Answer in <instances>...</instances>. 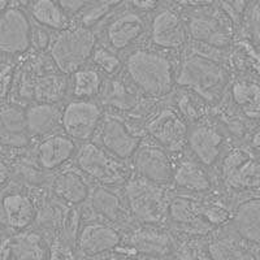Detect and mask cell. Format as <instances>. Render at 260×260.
Returning a JSON list of instances; mask_svg holds the SVG:
<instances>
[{
    "label": "cell",
    "instance_id": "cell-1",
    "mask_svg": "<svg viewBox=\"0 0 260 260\" xmlns=\"http://www.w3.org/2000/svg\"><path fill=\"white\" fill-rule=\"evenodd\" d=\"M126 72L139 90L152 96L171 91L175 81L173 67L168 57L148 48L130 53L126 60Z\"/></svg>",
    "mask_w": 260,
    "mask_h": 260
},
{
    "label": "cell",
    "instance_id": "cell-2",
    "mask_svg": "<svg viewBox=\"0 0 260 260\" xmlns=\"http://www.w3.org/2000/svg\"><path fill=\"white\" fill-rule=\"evenodd\" d=\"M96 38L90 27H69L52 39L50 55L53 64L61 73H74L92 57Z\"/></svg>",
    "mask_w": 260,
    "mask_h": 260
},
{
    "label": "cell",
    "instance_id": "cell-3",
    "mask_svg": "<svg viewBox=\"0 0 260 260\" xmlns=\"http://www.w3.org/2000/svg\"><path fill=\"white\" fill-rule=\"evenodd\" d=\"M111 152L98 143H83L76 156L78 168L103 185H122L127 181V169Z\"/></svg>",
    "mask_w": 260,
    "mask_h": 260
},
{
    "label": "cell",
    "instance_id": "cell-4",
    "mask_svg": "<svg viewBox=\"0 0 260 260\" xmlns=\"http://www.w3.org/2000/svg\"><path fill=\"white\" fill-rule=\"evenodd\" d=\"M225 78V71L216 60L195 53L186 57L182 64L177 82L211 99L222 89Z\"/></svg>",
    "mask_w": 260,
    "mask_h": 260
},
{
    "label": "cell",
    "instance_id": "cell-5",
    "mask_svg": "<svg viewBox=\"0 0 260 260\" xmlns=\"http://www.w3.org/2000/svg\"><path fill=\"white\" fill-rule=\"evenodd\" d=\"M125 191L130 211L141 221L155 224L166 213V197L157 183L142 177L127 183Z\"/></svg>",
    "mask_w": 260,
    "mask_h": 260
},
{
    "label": "cell",
    "instance_id": "cell-6",
    "mask_svg": "<svg viewBox=\"0 0 260 260\" xmlns=\"http://www.w3.org/2000/svg\"><path fill=\"white\" fill-rule=\"evenodd\" d=\"M228 13L201 7L187 21V30L195 41L213 48H224L231 42V27Z\"/></svg>",
    "mask_w": 260,
    "mask_h": 260
},
{
    "label": "cell",
    "instance_id": "cell-7",
    "mask_svg": "<svg viewBox=\"0 0 260 260\" xmlns=\"http://www.w3.org/2000/svg\"><path fill=\"white\" fill-rule=\"evenodd\" d=\"M222 177L234 190H254L260 187V159L242 148H234L222 161Z\"/></svg>",
    "mask_w": 260,
    "mask_h": 260
},
{
    "label": "cell",
    "instance_id": "cell-8",
    "mask_svg": "<svg viewBox=\"0 0 260 260\" xmlns=\"http://www.w3.org/2000/svg\"><path fill=\"white\" fill-rule=\"evenodd\" d=\"M103 112L101 107L89 99H77L62 110V130L77 141H87L101 126Z\"/></svg>",
    "mask_w": 260,
    "mask_h": 260
},
{
    "label": "cell",
    "instance_id": "cell-9",
    "mask_svg": "<svg viewBox=\"0 0 260 260\" xmlns=\"http://www.w3.org/2000/svg\"><path fill=\"white\" fill-rule=\"evenodd\" d=\"M32 27L26 13L18 7L3 11L0 20V48L7 55H20L31 46Z\"/></svg>",
    "mask_w": 260,
    "mask_h": 260
},
{
    "label": "cell",
    "instance_id": "cell-10",
    "mask_svg": "<svg viewBox=\"0 0 260 260\" xmlns=\"http://www.w3.org/2000/svg\"><path fill=\"white\" fill-rule=\"evenodd\" d=\"M133 164L141 177L157 185L169 182L175 176L166 151L154 143H141L133 155Z\"/></svg>",
    "mask_w": 260,
    "mask_h": 260
},
{
    "label": "cell",
    "instance_id": "cell-11",
    "mask_svg": "<svg viewBox=\"0 0 260 260\" xmlns=\"http://www.w3.org/2000/svg\"><path fill=\"white\" fill-rule=\"evenodd\" d=\"M98 139V145L121 160L133 157L137 148L141 145V139L129 132L120 120L113 117H108L102 121Z\"/></svg>",
    "mask_w": 260,
    "mask_h": 260
},
{
    "label": "cell",
    "instance_id": "cell-12",
    "mask_svg": "<svg viewBox=\"0 0 260 260\" xmlns=\"http://www.w3.org/2000/svg\"><path fill=\"white\" fill-rule=\"evenodd\" d=\"M187 25L177 12L162 9L151 24V39L160 48L177 50L186 43Z\"/></svg>",
    "mask_w": 260,
    "mask_h": 260
},
{
    "label": "cell",
    "instance_id": "cell-13",
    "mask_svg": "<svg viewBox=\"0 0 260 260\" xmlns=\"http://www.w3.org/2000/svg\"><path fill=\"white\" fill-rule=\"evenodd\" d=\"M121 236L115 228L103 222H90L80 229L77 246L86 256H98L117 248Z\"/></svg>",
    "mask_w": 260,
    "mask_h": 260
},
{
    "label": "cell",
    "instance_id": "cell-14",
    "mask_svg": "<svg viewBox=\"0 0 260 260\" xmlns=\"http://www.w3.org/2000/svg\"><path fill=\"white\" fill-rule=\"evenodd\" d=\"M187 145L203 166H212L221 154L224 137L211 125H195L187 134Z\"/></svg>",
    "mask_w": 260,
    "mask_h": 260
},
{
    "label": "cell",
    "instance_id": "cell-15",
    "mask_svg": "<svg viewBox=\"0 0 260 260\" xmlns=\"http://www.w3.org/2000/svg\"><path fill=\"white\" fill-rule=\"evenodd\" d=\"M145 32V21L138 13L126 11L116 16L106 30L107 41L113 50L133 46Z\"/></svg>",
    "mask_w": 260,
    "mask_h": 260
},
{
    "label": "cell",
    "instance_id": "cell-16",
    "mask_svg": "<svg viewBox=\"0 0 260 260\" xmlns=\"http://www.w3.org/2000/svg\"><path fill=\"white\" fill-rule=\"evenodd\" d=\"M36 206L27 194L11 191L2 199V217L3 222L15 232L26 231V228L36 219Z\"/></svg>",
    "mask_w": 260,
    "mask_h": 260
},
{
    "label": "cell",
    "instance_id": "cell-17",
    "mask_svg": "<svg viewBox=\"0 0 260 260\" xmlns=\"http://www.w3.org/2000/svg\"><path fill=\"white\" fill-rule=\"evenodd\" d=\"M26 125L31 137H50L62 129V111L56 103L36 102L26 108Z\"/></svg>",
    "mask_w": 260,
    "mask_h": 260
},
{
    "label": "cell",
    "instance_id": "cell-18",
    "mask_svg": "<svg viewBox=\"0 0 260 260\" xmlns=\"http://www.w3.org/2000/svg\"><path fill=\"white\" fill-rule=\"evenodd\" d=\"M233 228L248 245L260 246V197H254L237 207L233 213Z\"/></svg>",
    "mask_w": 260,
    "mask_h": 260
},
{
    "label": "cell",
    "instance_id": "cell-19",
    "mask_svg": "<svg viewBox=\"0 0 260 260\" xmlns=\"http://www.w3.org/2000/svg\"><path fill=\"white\" fill-rule=\"evenodd\" d=\"M74 154L76 145L73 138L67 134H52L39 145L38 162L42 168L53 171L69 161Z\"/></svg>",
    "mask_w": 260,
    "mask_h": 260
},
{
    "label": "cell",
    "instance_id": "cell-20",
    "mask_svg": "<svg viewBox=\"0 0 260 260\" xmlns=\"http://www.w3.org/2000/svg\"><path fill=\"white\" fill-rule=\"evenodd\" d=\"M26 111L13 104H4L2 110V142L9 147H24L29 142Z\"/></svg>",
    "mask_w": 260,
    "mask_h": 260
},
{
    "label": "cell",
    "instance_id": "cell-21",
    "mask_svg": "<svg viewBox=\"0 0 260 260\" xmlns=\"http://www.w3.org/2000/svg\"><path fill=\"white\" fill-rule=\"evenodd\" d=\"M208 254L212 260H259L238 234L212 240L208 245Z\"/></svg>",
    "mask_w": 260,
    "mask_h": 260
},
{
    "label": "cell",
    "instance_id": "cell-22",
    "mask_svg": "<svg viewBox=\"0 0 260 260\" xmlns=\"http://www.w3.org/2000/svg\"><path fill=\"white\" fill-rule=\"evenodd\" d=\"M173 181L178 187L192 192H204L211 189L210 176L202 162L192 159H185L178 164Z\"/></svg>",
    "mask_w": 260,
    "mask_h": 260
},
{
    "label": "cell",
    "instance_id": "cell-23",
    "mask_svg": "<svg viewBox=\"0 0 260 260\" xmlns=\"http://www.w3.org/2000/svg\"><path fill=\"white\" fill-rule=\"evenodd\" d=\"M12 260H47L48 248L43 237L37 232H18L11 238Z\"/></svg>",
    "mask_w": 260,
    "mask_h": 260
},
{
    "label": "cell",
    "instance_id": "cell-24",
    "mask_svg": "<svg viewBox=\"0 0 260 260\" xmlns=\"http://www.w3.org/2000/svg\"><path fill=\"white\" fill-rule=\"evenodd\" d=\"M53 191L62 202L71 206L83 203L90 197L89 185L82 176L72 171L62 172L55 178Z\"/></svg>",
    "mask_w": 260,
    "mask_h": 260
},
{
    "label": "cell",
    "instance_id": "cell-25",
    "mask_svg": "<svg viewBox=\"0 0 260 260\" xmlns=\"http://www.w3.org/2000/svg\"><path fill=\"white\" fill-rule=\"evenodd\" d=\"M150 132L162 146L173 148L182 142L186 134V126L177 115L172 111H166L151 124Z\"/></svg>",
    "mask_w": 260,
    "mask_h": 260
},
{
    "label": "cell",
    "instance_id": "cell-26",
    "mask_svg": "<svg viewBox=\"0 0 260 260\" xmlns=\"http://www.w3.org/2000/svg\"><path fill=\"white\" fill-rule=\"evenodd\" d=\"M31 16L41 26L62 31L71 27L69 15L57 0H34L31 3Z\"/></svg>",
    "mask_w": 260,
    "mask_h": 260
},
{
    "label": "cell",
    "instance_id": "cell-27",
    "mask_svg": "<svg viewBox=\"0 0 260 260\" xmlns=\"http://www.w3.org/2000/svg\"><path fill=\"white\" fill-rule=\"evenodd\" d=\"M130 245L138 252L154 256H162L171 251V240L168 234L155 229H141L130 238Z\"/></svg>",
    "mask_w": 260,
    "mask_h": 260
},
{
    "label": "cell",
    "instance_id": "cell-28",
    "mask_svg": "<svg viewBox=\"0 0 260 260\" xmlns=\"http://www.w3.org/2000/svg\"><path fill=\"white\" fill-rule=\"evenodd\" d=\"M232 98L248 117H260V85L254 81H238L232 87Z\"/></svg>",
    "mask_w": 260,
    "mask_h": 260
},
{
    "label": "cell",
    "instance_id": "cell-29",
    "mask_svg": "<svg viewBox=\"0 0 260 260\" xmlns=\"http://www.w3.org/2000/svg\"><path fill=\"white\" fill-rule=\"evenodd\" d=\"M68 90V81L60 74H46L36 81L32 87V96L36 102L57 103Z\"/></svg>",
    "mask_w": 260,
    "mask_h": 260
},
{
    "label": "cell",
    "instance_id": "cell-30",
    "mask_svg": "<svg viewBox=\"0 0 260 260\" xmlns=\"http://www.w3.org/2000/svg\"><path fill=\"white\" fill-rule=\"evenodd\" d=\"M90 201L94 211L111 221H118L125 216V207L121 199L106 187L95 189Z\"/></svg>",
    "mask_w": 260,
    "mask_h": 260
},
{
    "label": "cell",
    "instance_id": "cell-31",
    "mask_svg": "<svg viewBox=\"0 0 260 260\" xmlns=\"http://www.w3.org/2000/svg\"><path fill=\"white\" fill-rule=\"evenodd\" d=\"M103 81L101 72L92 68H81L72 73V92L78 99H90L101 91Z\"/></svg>",
    "mask_w": 260,
    "mask_h": 260
},
{
    "label": "cell",
    "instance_id": "cell-32",
    "mask_svg": "<svg viewBox=\"0 0 260 260\" xmlns=\"http://www.w3.org/2000/svg\"><path fill=\"white\" fill-rule=\"evenodd\" d=\"M118 3L120 0H91L82 11V16H81L82 26L91 27L98 21H101L107 13H110Z\"/></svg>",
    "mask_w": 260,
    "mask_h": 260
},
{
    "label": "cell",
    "instance_id": "cell-33",
    "mask_svg": "<svg viewBox=\"0 0 260 260\" xmlns=\"http://www.w3.org/2000/svg\"><path fill=\"white\" fill-rule=\"evenodd\" d=\"M92 62L107 74H113L120 69L121 61L110 48L98 47L92 53Z\"/></svg>",
    "mask_w": 260,
    "mask_h": 260
},
{
    "label": "cell",
    "instance_id": "cell-34",
    "mask_svg": "<svg viewBox=\"0 0 260 260\" xmlns=\"http://www.w3.org/2000/svg\"><path fill=\"white\" fill-rule=\"evenodd\" d=\"M47 260H77L73 245L64 238H56L48 248Z\"/></svg>",
    "mask_w": 260,
    "mask_h": 260
},
{
    "label": "cell",
    "instance_id": "cell-35",
    "mask_svg": "<svg viewBox=\"0 0 260 260\" xmlns=\"http://www.w3.org/2000/svg\"><path fill=\"white\" fill-rule=\"evenodd\" d=\"M31 45H36V47L41 51L50 50L51 45H52V39H51V36L45 27L42 26L32 29Z\"/></svg>",
    "mask_w": 260,
    "mask_h": 260
},
{
    "label": "cell",
    "instance_id": "cell-36",
    "mask_svg": "<svg viewBox=\"0 0 260 260\" xmlns=\"http://www.w3.org/2000/svg\"><path fill=\"white\" fill-rule=\"evenodd\" d=\"M250 34L252 41L260 47V3L255 4L251 8L250 15Z\"/></svg>",
    "mask_w": 260,
    "mask_h": 260
},
{
    "label": "cell",
    "instance_id": "cell-37",
    "mask_svg": "<svg viewBox=\"0 0 260 260\" xmlns=\"http://www.w3.org/2000/svg\"><path fill=\"white\" fill-rule=\"evenodd\" d=\"M60 6L64 8V11L71 15H77V13L82 12L86 6L91 2V0H57Z\"/></svg>",
    "mask_w": 260,
    "mask_h": 260
},
{
    "label": "cell",
    "instance_id": "cell-38",
    "mask_svg": "<svg viewBox=\"0 0 260 260\" xmlns=\"http://www.w3.org/2000/svg\"><path fill=\"white\" fill-rule=\"evenodd\" d=\"M250 4V0H224V6L226 8V13H231L234 17H238L245 12V9L247 8Z\"/></svg>",
    "mask_w": 260,
    "mask_h": 260
},
{
    "label": "cell",
    "instance_id": "cell-39",
    "mask_svg": "<svg viewBox=\"0 0 260 260\" xmlns=\"http://www.w3.org/2000/svg\"><path fill=\"white\" fill-rule=\"evenodd\" d=\"M11 81H12V67L11 64L4 65L2 71V96L6 98L9 87H11Z\"/></svg>",
    "mask_w": 260,
    "mask_h": 260
},
{
    "label": "cell",
    "instance_id": "cell-40",
    "mask_svg": "<svg viewBox=\"0 0 260 260\" xmlns=\"http://www.w3.org/2000/svg\"><path fill=\"white\" fill-rule=\"evenodd\" d=\"M161 0H133V4L138 9H142V11H150V9H154L159 6V3Z\"/></svg>",
    "mask_w": 260,
    "mask_h": 260
},
{
    "label": "cell",
    "instance_id": "cell-41",
    "mask_svg": "<svg viewBox=\"0 0 260 260\" xmlns=\"http://www.w3.org/2000/svg\"><path fill=\"white\" fill-rule=\"evenodd\" d=\"M2 260H12V250H11V238H4L2 245Z\"/></svg>",
    "mask_w": 260,
    "mask_h": 260
},
{
    "label": "cell",
    "instance_id": "cell-42",
    "mask_svg": "<svg viewBox=\"0 0 260 260\" xmlns=\"http://www.w3.org/2000/svg\"><path fill=\"white\" fill-rule=\"evenodd\" d=\"M108 260H141V259H139V257H137L136 255H133V254H127V252L117 250L115 254H112L110 257H108Z\"/></svg>",
    "mask_w": 260,
    "mask_h": 260
},
{
    "label": "cell",
    "instance_id": "cell-43",
    "mask_svg": "<svg viewBox=\"0 0 260 260\" xmlns=\"http://www.w3.org/2000/svg\"><path fill=\"white\" fill-rule=\"evenodd\" d=\"M180 4H185V6L190 7H203L206 4H210L212 0H176Z\"/></svg>",
    "mask_w": 260,
    "mask_h": 260
},
{
    "label": "cell",
    "instance_id": "cell-44",
    "mask_svg": "<svg viewBox=\"0 0 260 260\" xmlns=\"http://www.w3.org/2000/svg\"><path fill=\"white\" fill-rule=\"evenodd\" d=\"M251 146L255 151H257L260 154V125L256 130H255L254 136L251 138Z\"/></svg>",
    "mask_w": 260,
    "mask_h": 260
},
{
    "label": "cell",
    "instance_id": "cell-45",
    "mask_svg": "<svg viewBox=\"0 0 260 260\" xmlns=\"http://www.w3.org/2000/svg\"><path fill=\"white\" fill-rule=\"evenodd\" d=\"M9 7H11V0H2V9L3 11H6Z\"/></svg>",
    "mask_w": 260,
    "mask_h": 260
},
{
    "label": "cell",
    "instance_id": "cell-46",
    "mask_svg": "<svg viewBox=\"0 0 260 260\" xmlns=\"http://www.w3.org/2000/svg\"><path fill=\"white\" fill-rule=\"evenodd\" d=\"M92 257H94V256H87L85 260H95V259H92Z\"/></svg>",
    "mask_w": 260,
    "mask_h": 260
}]
</instances>
